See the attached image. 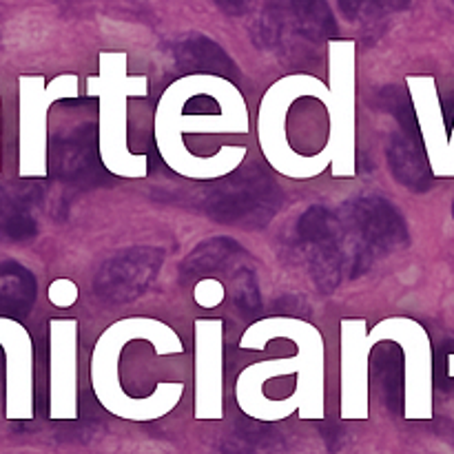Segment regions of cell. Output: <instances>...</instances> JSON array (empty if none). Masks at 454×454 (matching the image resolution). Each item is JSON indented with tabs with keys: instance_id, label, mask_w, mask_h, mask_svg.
<instances>
[{
	"instance_id": "cell-11",
	"label": "cell",
	"mask_w": 454,
	"mask_h": 454,
	"mask_svg": "<svg viewBox=\"0 0 454 454\" xmlns=\"http://www.w3.org/2000/svg\"><path fill=\"white\" fill-rule=\"evenodd\" d=\"M164 264V251L155 247H129L105 260L93 278V293L106 304L136 301L153 286Z\"/></svg>"
},
{
	"instance_id": "cell-12",
	"label": "cell",
	"mask_w": 454,
	"mask_h": 454,
	"mask_svg": "<svg viewBox=\"0 0 454 454\" xmlns=\"http://www.w3.org/2000/svg\"><path fill=\"white\" fill-rule=\"evenodd\" d=\"M341 419H366L371 397V350L366 319H341Z\"/></svg>"
},
{
	"instance_id": "cell-28",
	"label": "cell",
	"mask_w": 454,
	"mask_h": 454,
	"mask_svg": "<svg viewBox=\"0 0 454 454\" xmlns=\"http://www.w3.org/2000/svg\"><path fill=\"white\" fill-rule=\"evenodd\" d=\"M224 297H226V288L224 284L217 282V279L204 278L200 279V282H195L193 300L200 309H207V310L217 309V306L224 301Z\"/></svg>"
},
{
	"instance_id": "cell-26",
	"label": "cell",
	"mask_w": 454,
	"mask_h": 454,
	"mask_svg": "<svg viewBox=\"0 0 454 454\" xmlns=\"http://www.w3.org/2000/svg\"><path fill=\"white\" fill-rule=\"evenodd\" d=\"M408 0H337L341 13L348 20H371L395 9L406 7Z\"/></svg>"
},
{
	"instance_id": "cell-2",
	"label": "cell",
	"mask_w": 454,
	"mask_h": 454,
	"mask_svg": "<svg viewBox=\"0 0 454 454\" xmlns=\"http://www.w3.org/2000/svg\"><path fill=\"white\" fill-rule=\"evenodd\" d=\"M186 133H248L247 100L215 114H211V106L186 114L180 87L173 82L155 109V146L171 171L198 182H215L231 176L247 158L244 146H222L215 155L200 158L186 149Z\"/></svg>"
},
{
	"instance_id": "cell-14",
	"label": "cell",
	"mask_w": 454,
	"mask_h": 454,
	"mask_svg": "<svg viewBox=\"0 0 454 454\" xmlns=\"http://www.w3.org/2000/svg\"><path fill=\"white\" fill-rule=\"evenodd\" d=\"M288 34L313 44L331 40L337 22L328 0H270L262 35L269 44H282Z\"/></svg>"
},
{
	"instance_id": "cell-1",
	"label": "cell",
	"mask_w": 454,
	"mask_h": 454,
	"mask_svg": "<svg viewBox=\"0 0 454 454\" xmlns=\"http://www.w3.org/2000/svg\"><path fill=\"white\" fill-rule=\"evenodd\" d=\"M136 340H146L158 355L184 353L180 335L164 322L153 317H127L111 324L100 340L96 341L91 359L93 393L105 411L111 415L131 421L160 419L180 403L184 395V384H162L153 395L145 399H131L122 390L118 375L120 353L127 344Z\"/></svg>"
},
{
	"instance_id": "cell-3",
	"label": "cell",
	"mask_w": 454,
	"mask_h": 454,
	"mask_svg": "<svg viewBox=\"0 0 454 454\" xmlns=\"http://www.w3.org/2000/svg\"><path fill=\"white\" fill-rule=\"evenodd\" d=\"M89 96L98 98L100 162L111 176L146 177L149 160L129 149V98L149 93L146 75L127 74L124 53H102L100 74L87 80Z\"/></svg>"
},
{
	"instance_id": "cell-9",
	"label": "cell",
	"mask_w": 454,
	"mask_h": 454,
	"mask_svg": "<svg viewBox=\"0 0 454 454\" xmlns=\"http://www.w3.org/2000/svg\"><path fill=\"white\" fill-rule=\"evenodd\" d=\"M331 84L324 102L328 111V149L333 176L344 180L357 173L355 133V44L331 40Z\"/></svg>"
},
{
	"instance_id": "cell-27",
	"label": "cell",
	"mask_w": 454,
	"mask_h": 454,
	"mask_svg": "<svg viewBox=\"0 0 454 454\" xmlns=\"http://www.w3.org/2000/svg\"><path fill=\"white\" fill-rule=\"evenodd\" d=\"M0 231L13 242H25L38 233V224H35L31 213H13V215L0 220Z\"/></svg>"
},
{
	"instance_id": "cell-25",
	"label": "cell",
	"mask_w": 454,
	"mask_h": 454,
	"mask_svg": "<svg viewBox=\"0 0 454 454\" xmlns=\"http://www.w3.org/2000/svg\"><path fill=\"white\" fill-rule=\"evenodd\" d=\"M43 191L35 184H0V220L13 213H29Z\"/></svg>"
},
{
	"instance_id": "cell-8",
	"label": "cell",
	"mask_w": 454,
	"mask_h": 454,
	"mask_svg": "<svg viewBox=\"0 0 454 454\" xmlns=\"http://www.w3.org/2000/svg\"><path fill=\"white\" fill-rule=\"evenodd\" d=\"M372 344L395 341L403 355V417L433 419L434 353L430 335L417 319L388 317L371 328Z\"/></svg>"
},
{
	"instance_id": "cell-33",
	"label": "cell",
	"mask_w": 454,
	"mask_h": 454,
	"mask_svg": "<svg viewBox=\"0 0 454 454\" xmlns=\"http://www.w3.org/2000/svg\"><path fill=\"white\" fill-rule=\"evenodd\" d=\"M452 213H454V202H452Z\"/></svg>"
},
{
	"instance_id": "cell-5",
	"label": "cell",
	"mask_w": 454,
	"mask_h": 454,
	"mask_svg": "<svg viewBox=\"0 0 454 454\" xmlns=\"http://www.w3.org/2000/svg\"><path fill=\"white\" fill-rule=\"evenodd\" d=\"M340 253L346 279H357L380 260L408 247V224L381 195H359L337 208Z\"/></svg>"
},
{
	"instance_id": "cell-29",
	"label": "cell",
	"mask_w": 454,
	"mask_h": 454,
	"mask_svg": "<svg viewBox=\"0 0 454 454\" xmlns=\"http://www.w3.org/2000/svg\"><path fill=\"white\" fill-rule=\"evenodd\" d=\"M49 300L58 306V309H67V306H74L78 300V286H75L71 279H58L49 288Z\"/></svg>"
},
{
	"instance_id": "cell-6",
	"label": "cell",
	"mask_w": 454,
	"mask_h": 454,
	"mask_svg": "<svg viewBox=\"0 0 454 454\" xmlns=\"http://www.w3.org/2000/svg\"><path fill=\"white\" fill-rule=\"evenodd\" d=\"M275 340H286L297 346V386L295 397L297 412L301 419H324V402H326V348L317 326L301 317H275L257 319L244 331L239 340L242 350H262Z\"/></svg>"
},
{
	"instance_id": "cell-13",
	"label": "cell",
	"mask_w": 454,
	"mask_h": 454,
	"mask_svg": "<svg viewBox=\"0 0 454 454\" xmlns=\"http://www.w3.org/2000/svg\"><path fill=\"white\" fill-rule=\"evenodd\" d=\"M222 319H195V417L198 419H222V377H224V353H222Z\"/></svg>"
},
{
	"instance_id": "cell-20",
	"label": "cell",
	"mask_w": 454,
	"mask_h": 454,
	"mask_svg": "<svg viewBox=\"0 0 454 454\" xmlns=\"http://www.w3.org/2000/svg\"><path fill=\"white\" fill-rule=\"evenodd\" d=\"M371 388L390 412L403 415V355L395 341H377L372 346Z\"/></svg>"
},
{
	"instance_id": "cell-7",
	"label": "cell",
	"mask_w": 454,
	"mask_h": 454,
	"mask_svg": "<svg viewBox=\"0 0 454 454\" xmlns=\"http://www.w3.org/2000/svg\"><path fill=\"white\" fill-rule=\"evenodd\" d=\"M195 193V204L204 215L220 224L247 229H262L269 224L284 200L278 182L260 167H251L244 173L233 171Z\"/></svg>"
},
{
	"instance_id": "cell-22",
	"label": "cell",
	"mask_w": 454,
	"mask_h": 454,
	"mask_svg": "<svg viewBox=\"0 0 454 454\" xmlns=\"http://www.w3.org/2000/svg\"><path fill=\"white\" fill-rule=\"evenodd\" d=\"M35 295H38V286L31 270L16 262L0 264V313L22 317L34 306Z\"/></svg>"
},
{
	"instance_id": "cell-23",
	"label": "cell",
	"mask_w": 454,
	"mask_h": 454,
	"mask_svg": "<svg viewBox=\"0 0 454 454\" xmlns=\"http://www.w3.org/2000/svg\"><path fill=\"white\" fill-rule=\"evenodd\" d=\"M220 454H282V437L264 421L238 426Z\"/></svg>"
},
{
	"instance_id": "cell-15",
	"label": "cell",
	"mask_w": 454,
	"mask_h": 454,
	"mask_svg": "<svg viewBox=\"0 0 454 454\" xmlns=\"http://www.w3.org/2000/svg\"><path fill=\"white\" fill-rule=\"evenodd\" d=\"M51 335V417H78V322L53 319Z\"/></svg>"
},
{
	"instance_id": "cell-30",
	"label": "cell",
	"mask_w": 454,
	"mask_h": 454,
	"mask_svg": "<svg viewBox=\"0 0 454 454\" xmlns=\"http://www.w3.org/2000/svg\"><path fill=\"white\" fill-rule=\"evenodd\" d=\"M215 3L217 7H222L231 16H242V13H247L251 9L253 0H215Z\"/></svg>"
},
{
	"instance_id": "cell-32",
	"label": "cell",
	"mask_w": 454,
	"mask_h": 454,
	"mask_svg": "<svg viewBox=\"0 0 454 454\" xmlns=\"http://www.w3.org/2000/svg\"><path fill=\"white\" fill-rule=\"evenodd\" d=\"M446 362H448V375H452V377H454V353L448 355Z\"/></svg>"
},
{
	"instance_id": "cell-31",
	"label": "cell",
	"mask_w": 454,
	"mask_h": 454,
	"mask_svg": "<svg viewBox=\"0 0 454 454\" xmlns=\"http://www.w3.org/2000/svg\"><path fill=\"white\" fill-rule=\"evenodd\" d=\"M443 177H454V124L450 133V142H448V162H446V173Z\"/></svg>"
},
{
	"instance_id": "cell-24",
	"label": "cell",
	"mask_w": 454,
	"mask_h": 454,
	"mask_svg": "<svg viewBox=\"0 0 454 454\" xmlns=\"http://www.w3.org/2000/svg\"><path fill=\"white\" fill-rule=\"evenodd\" d=\"M229 295L242 315H257L262 309V293L255 273L248 266L233 270L229 284Z\"/></svg>"
},
{
	"instance_id": "cell-16",
	"label": "cell",
	"mask_w": 454,
	"mask_h": 454,
	"mask_svg": "<svg viewBox=\"0 0 454 454\" xmlns=\"http://www.w3.org/2000/svg\"><path fill=\"white\" fill-rule=\"evenodd\" d=\"M297 366H300V359L295 355V357L288 359L257 362L244 368L238 377V384H235V397H238L242 412H247L255 421H264V424H275V421L286 419L288 415L297 412V402L293 395L284 402H275L264 395L266 381L275 380V377L297 375Z\"/></svg>"
},
{
	"instance_id": "cell-4",
	"label": "cell",
	"mask_w": 454,
	"mask_h": 454,
	"mask_svg": "<svg viewBox=\"0 0 454 454\" xmlns=\"http://www.w3.org/2000/svg\"><path fill=\"white\" fill-rule=\"evenodd\" d=\"M300 98H319L326 102L328 87L313 75H286L264 93L257 114V140L266 162L282 176L293 180H310L331 168V149L315 155L297 153L288 140V111Z\"/></svg>"
},
{
	"instance_id": "cell-10",
	"label": "cell",
	"mask_w": 454,
	"mask_h": 454,
	"mask_svg": "<svg viewBox=\"0 0 454 454\" xmlns=\"http://www.w3.org/2000/svg\"><path fill=\"white\" fill-rule=\"evenodd\" d=\"M295 235L306 269L319 291L333 293L341 282H346L344 262H341L340 253L337 211L328 207L306 208L297 220Z\"/></svg>"
},
{
	"instance_id": "cell-18",
	"label": "cell",
	"mask_w": 454,
	"mask_h": 454,
	"mask_svg": "<svg viewBox=\"0 0 454 454\" xmlns=\"http://www.w3.org/2000/svg\"><path fill=\"white\" fill-rule=\"evenodd\" d=\"M51 168L67 182H84L98 176V131L91 127H78L69 133L56 136L49 145Z\"/></svg>"
},
{
	"instance_id": "cell-19",
	"label": "cell",
	"mask_w": 454,
	"mask_h": 454,
	"mask_svg": "<svg viewBox=\"0 0 454 454\" xmlns=\"http://www.w3.org/2000/svg\"><path fill=\"white\" fill-rule=\"evenodd\" d=\"M173 58L180 69L189 75H217V78L233 80L239 74L229 53L213 38L204 34H189L173 44Z\"/></svg>"
},
{
	"instance_id": "cell-17",
	"label": "cell",
	"mask_w": 454,
	"mask_h": 454,
	"mask_svg": "<svg viewBox=\"0 0 454 454\" xmlns=\"http://www.w3.org/2000/svg\"><path fill=\"white\" fill-rule=\"evenodd\" d=\"M388 167L395 180L415 193H426L430 189L434 176L421 140L419 122L397 124L388 145Z\"/></svg>"
},
{
	"instance_id": "cell-21",
	"label": "cell",
	"mask_w": 454,
	"mask_h": 454,
	"mask_svg": "<svg viewBox=\"0 0 454 454\" xmlns=\"http://www.w3.org/2000/svg\"><path fill=\"white\" fill-rule=\"evenodd\" d=\"M242 253L244 248L239 247L238 239L229 238V235L204 239L182 262V279L184 282H191V279L200 282L215 270H224Z\"/></svg>"
}]
</instances>
